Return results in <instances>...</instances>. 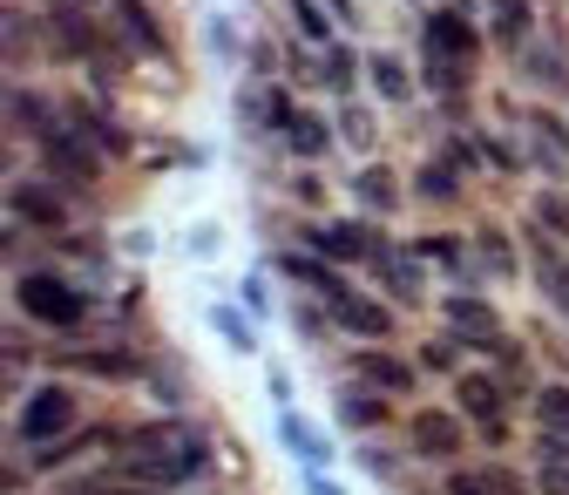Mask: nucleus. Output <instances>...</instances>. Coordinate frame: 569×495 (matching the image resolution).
Instances as JSON below:
<instances>
[{"instance_id": "nucleus-5", "label": "nucleus", "mask_w": 569, "mask_h": 495, "mask_svg": "<svg viewBox=\"0 0 569 495\" xmlns=\"http://www.w3.org/2000/svg\"><path fill=\"white\" fill-rule=\"evenodd\" d=\"M41 157H48L68 184H96V150H89V143H76V136L48 129V136H41Z\"/></svg>"}, {"instance_id": "nucleus-20", "label": "nucleus", "mask_w": 569, "mask_h": 495, "mask_svg": "<svg viewBox=\"0 0 569 495\" xmlns=\"http://www.w3.org/2000/svg\"><path fill=\"white\" fill-rule=\"evenodd\" d=\"M475 251L488 258V271H502V278L516 271V258H509V238H502V231H481V245H475Z\"/></svg>"}, {"instance_id": "nucleus-1", "label": "nucleus", "mask_w": 569, "mask_h": 495, "mask_svg": "<svg viewBox=\"0 0 569 495\" xmlns=\"http://www.w3.org/2000/svg\"><path fill=\"white\" fill-rule=\"evenodd\" d=\"M116 462L136 482L170 488V482H190L203 468V435H190V428H142V435H122L116 442Z\"/></svg>"}, {"instance_id": "nucleus-23", "label": "nucleus", "mask_w": 569, "mask_h": 495, "mask_svg": "<svg viewBox=\"0 0 569 495\" xmlns=\"http://www.w3.org/2000/svg\"><path fill=\"white\" fill-rule=\"evenodd\" d=\"M455 495H509V475H455Z\"/></svg>"}, {"instance_id": "nucleus-22", "label": "nucleus", "mask_w": 569, "mask_h": 495, "mask_svg": "<svg viewBox=\"0 0 569 495\" xmlns=\"http://www.w3.org/2000/svg\"><path fill=\"white\" fill-rule=\"evenodd\" d=\"M319 251H332V258H360L367 238H360V231H319Z\"/></svg>"}, {"instance_id": "nucleus-11", "label": "nucleus", "mask_w": 569, "mask_h": 495, "mask_svg": "<svg viewBox=\"0 0 569 495\" xmlns=\"http://www.w3.org/2000/svg\"><path fill=\"white\" fill-rule=\"evenodd\" d=\"M536 414H542V428H549L556 442H569V387H542V394H536Z\"/></svg>"}, {"instance_id": "nucleus-15", "label": "nucleus", "mask_w": 569, "mask_h": 495, "mask_svg": "<svg viewBox=\"0 0 569 495\" xmlns=\"http://www.w3.org/2000/svg\"><path fill=\"white\" fill-rule=\"evenodd\" d=\"M461 407L481 414V420H495V407H502V387H495V380H461Z\"/></svg>"}, {"instance_id": "nucleus-31", "label": "nucleus", "mask_w": 569, "mask_h": 495, "mask_svg": "<svg viewBox=\"0 0 569 495\" xmlns=\"http://www.w3.org/2000/svg\"><path fill=\"white\" fill-rule=\"evenodd\" d=\"M536 218H542V225H549V231H569V204H562V197H549V204H542V210H536Z\"/></svg>"}, {"instance_id": "nucleus-27", "label": "nucleus", "mask_w": 569, "mask_h": 495, "mask_svg": "<svg viewBox=\"0 0 569 495\" xmlns=\"http://www.w3.org/2000/svg\"><path fill=\"white\" fill-rule=\"evenodd\" d=\"M210 326H224V339H231L238 353H251V326H244L238 313H218V319H210Z\"/></svg>"}, {"instance_id": "nucleus-9", "label": "nucleus", "mask_w": 569, "mask_h": 495, "mask_svg": "<svg viewBox=\"0 0 569 495\" xmlns=\"http://www.w3.org/2000/svg\"><path fill=\"white\" fill-rule=\"evenodd\" d=\"M536 475H542L549 495H569V448H562V442H542V448H536Z\"/></svg>"}, {"instance_id": "nucleus-25", "label": "nucleus", "mask_w": 569, "mask_h": 495, "mask_svg": "<svg viewBox=\"0 0 569 495\" xmlns=\"http://www.w3.org/2000/svg\"><path fill=\"white\" fill-rule=\"evenodd\" d=\"M495 34H502V41L522 34V0H495Z\"/></svg>"}, {"instance_id": "nucleus-17", "label": "nucleus", "mask_w": 569, "mask_h": 495, "mask_svg": "<svg viewBox=\"0 0 569 495\" xmlns=\"http://www.w3.org/2000/svg\"><path fill=\"white\" fill-rule=\"evenodd\" d=\"M61 367H89V374H136L129 353H68Z\"/></svg>"}, {"instance_id": "nucleus-2", "label": "nucleus", "mask_w": 569, "mask_h": 495, "mask_svg": "<svg viewBox=\"0 0 569 495\" xmlns=\"http://www.w3.org/2000/svg\"><path fill=\"white\" fill-rule=\"evenodd\" d=\"M68 420H76V400H68L61 387H41L28 407H21V442L28 448H54L68 435Z\"/></svg>"}, {"instance_id": "nucleus-8", "label": "nucleus", "mask_w": 569, "mask_h": 495, "mask_svg": "<svg viewBox=\"0 0 569 495\" xmlns=\"http://www.w3.org/2000/svg\"><path fill=\"white\" fill-rule=\"evenodd\" d=\"M8 204H14V218H34V225H54V218H61V197L41 190V184H14Z\"/></svg>"}, {"instance_id": "nucleus-13", "label": "nucleus", "mask_w": 569, "mask_h": 495, "mask_svg": "<svg viewBox=\"0 0 569 495\" xmlns=\"http://www.w3.org/2000/svg\"><path fill=\"white\" fill-rule=\"evenodd\" d=\"M373 89H380L387 102H407V96H413L407 68H400V61H387V55H373Z\"/></svg>"}, {"instance_id": "nucleus-32", "label": "nucleus", "mask_w": 569, "mask_h": 495, "mask_svg": "<svg viewBox=\"0 0 569 495\" xmlns=\"http://www.w3.org/2000/svg\"><path fill=\"white\" fill-rule=\"evenodd\" d=\"M346 143H360V150L373 143V129H367V116H360V109H346Z\"/></svg>"}, {"instance_id": "nucleus-28", "label": "nucleus", "mask_w": 569, "mask_h": 495, "mask_svg": "<svg viewBox=\"0 0 569 495\" xmlns=\"http://www.w3.org/2000/svg\"><path fill=\"white\" fill-rule=\"evenodd\" d=\"M8 61H28V21L8 14Z\"/></svg>"}, {"instance_id": "nucleus-16", "label": "nucleus", "mask_w": 569, "mask_h": 495, "mask_svg": "<svg viewBox=\"0 0 569 495\" xmlns=\"http://www.w3.org/2000/svg\"><path fill=\"white\" fill-rule=\"evenodd\" d=\"M448 319H455L461 333H481V339L495 333V313H488V306H475V299H448Z\"/></svg>"}, {"instance_id": "nucleus-21", "label": "nucleus", "mask_w": 569, "mask_h": 495, "mask_svg": "<svg viewBox=\"0 0 569 495\" xmlns=\"http://www.w3.org/2000/svg\"><path fill=\"white\" fill-rule=\"evenodd\" d=\"M14 129H54V116H48V102H34V96H14Z\"/></svg>"}, {"instance_id": "nucleus-19", "label": "nucleus", "mask_w": 569, "mask_h": 495, "mask_svg": "<svg viewBox=\"0 0 569 495\" xmlns=\"http://www.w3.org/2000/svg\"><path fill=\"white\" fill-rule=\"evenodd\" d=\"M536 136H542V164H549V170H569V143L556 136V122H549V116H536Z\"/></svg>"}, {"instance_id": "nucleus-26", "label": "nucleus", "mask_w": 569, "mask_h": 495, "mask_svg": "<svg viewBox=\"0 0 569 495\" xmlns=\"http://www.w3.org/2000/svg\"><path fill=\"white\" fill-rule=\"evenodd\" d=\"M326 55H332V61H326V89H346V82H352V55H346V48H326Z\"/></svg>"}, {"instance_id": "nucleus-18", "label": "nucleus", "mask_w": 569, "mask_h": 495, "mask_svg": "<svg viewBox=\"0 0 569 495\" xmlns=\"http://www.w3.org/2000/svg\"><path fill=\"white\" fill-rule=\"evenodd\" d=\"M360 380H373V387H387V394H400V387H413V374H407L400 360H367V367H360Z\"/></svg>"}, {"instance_id": "nucleus-14", "label": "nucleus", "mask_w": 569, "mask_h": 495, "mask_svg": "<svg viewBox=\"0 0 569 495\" xmlns=\"http://www.w3.org/2000/svg\"><path fill=\"white\" fill-rule=\"evenodd\" d=\"M536 278H542V293H549V299H556V306L569 313V265L542 251V258H536Z\"/></svg>"}, {"instance_id": "nucleus-6", "label": "nucleus", "mask_w": 569, "mask_h": 495, "mask_svg": "<svg viewBox=\"0 0 569 495\" xmlns=\"http://www.w3.org/2000/svg\"><path fill=\"white\" fill-rule=\"evenodd\" d=\"M427 48H435L441 61H461V55L475 48V34H468L461 14H435V21H427Z\"/></svg>"}, {"instance_id": "nucleus-30", "label": "nucleus", "mask_w": 569, "mask_h": 495, "mask_svg": "<svg viewBox=\"0 0 569 495\" xmlns=\"http://www.w3.org/2000/svg\"><path fill=\"white\" fill-rule=\"evenodd\" d=\"M360 197H373V204H393V184H387L380 170H367V177H360Z\"/></svg>"}, {"instance_id": "nucleus-12", "label": "nucleus", "mask_w": 569, "mask_h": 495, "mask_svg": "<svg viewBox=\"0 0 569 495\" xmlns=\"http://www.w3.org/2000/svg\"><path fill=\"white\" fill-rule=\"evenodd\" d=\"M116 14L129 21V34H136L142 48H150V55H163V28H157L150 14H142V0H116Z\"/></svg>"}, {"instance_id": "nucleus-29", "label": "nucleus", "mask_w": 569, "mask_h": 495, "mask_svg": "<svg viewBox=\"0 0 569 495\" xmlns=\"http://www.w3.org/2000/svg\"><path fill=\"white\" fill-rule=\"evenodd\" d=\"M346 420H360V428H367V420H380V400H367V394H346Z\"/></svg>"}, {"instance_id": "nucleus-3", "label": "nucleus", "mask_w": 569, "mask_h": 495, "mask_svg": "<svg viewBox=\"0 0 569 495\" xmlns=\"http://www.w3.org/2000/svg\"><path fill=\"white\" fill-rule=\"evenodd\" d=\"M21 306L48 326H82V299L61 286V278H21Z\"/></svg>"}, {"instance_id": "nucleus-10", "label": "nucleus", "mask_w": 569, "mask_h": 495, "mask_svg": "<svg viewBox=\"0 0 569 495\" xmlns=\"http://www.w3.org/2000/svg\"><path fill=\"white\" fill-rule=\"evenodd\" d=\"M278 435H284V448H299L306 462H326V455H332V442H326V435H312L299 414H284V420H278Z\"/></svg>"}, {"instance_id": "nucleus-24", "label": "nucleus", "mask_w": 569, "mask_h": 495, "mask_svg": "<svg viewBox=\"0 0 569 495\" xmlns=\"http://www.w3.org/2000/svg\"><path fill=\"white\" fill-rule=\"evenodd\" d=\"M284 129H292V143H299L306 157H312V150H326V129H319L312 116H292V122H284Z\"/></svg>"}, {"instance_id": "nucleus-4", "label": "nucleus", "mask_w": 569, "mask_h": 495, "mask_svg": "<svg viewBox=\"0 0 569 495\" xmlns=\"http://www.w3.org/2000/svg\"><path fill=\"white\" fill-rule=\"evenodd\" d=\"M48 34H54L61 55H96V28L82 14V0H54V8H48Z\"/></svg>"}, {"instance_id": "nucleus-33", "label": "nucleus", "mask_w": 569, "mask_h": 495, "mask_svg": "<svg viewBox=\"0 0 569 495\" xmlns=\"http://www.w3.org/2000/svg\"><path fill=\"white\" fill-rule=\"evenodd\" d=\"M299 28H306V34H312V41H326V14H319V8H312V0H299Z\"/></svg>"}, {"instance_id": "nucleus-7", "label": "nucleus", "mask_w": 569, "mask_h": 495, "mask_svg": "<svg viewBox=\"0 0 569 495\" xmlns=\"http://www.w3.org/2000/svg\"><path fill=\"white\" fill-rule=\"evenodd\" d=\"M413 448H420V455H455V448H461V428H455L448 414H420V420H413Z\"/></svg>"}, {"instance_id": "nucleus-34", "label": "nucleus", "mask_w": 569, "mask_h": 495, "mask_svg": "<svg viewBox=\"0 0 569 495\" xmlns=\"http://www.w3.org/2000/svg\"><path fill=\"white\" fill-rule=\"evenodd\" d=\"M306 495H346V488H339V482H326V475H312V482H306Z\"/></svg>"}]
</instances>
